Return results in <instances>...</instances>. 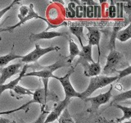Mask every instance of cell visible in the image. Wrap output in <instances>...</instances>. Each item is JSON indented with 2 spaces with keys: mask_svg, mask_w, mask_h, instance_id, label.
<instances>
[{
  "mask_svg": "<svg viewBox=\"0 0 131 123\" xmlns=\"http://www.w3.org/2000/svg\"><path fill=\"white\" fill-rule=\"evenodd\" d=\"M29 67H30V65L25 64L23 66L21 71H20V75H19V76L17 78H16L15 80L10 81L9 83H7V84H3L2 85H0V95H1V94L4 91H6V90H7V89H9V90H11V91H12V89H13L16 86L18 85V83L20 81V80H21L23 77H25V75H26V71H27V69Z\"/></svg>",
  "mask_w": 131,
  "mask_h": 123,
  "instance_id": "cell-13",
  "label": "cell"
},
{
  "mask_svg": "<svg viewBox=\"0 0 131 123\" xmlns=\"http://www.w3.org/2000/svg\"><path fill=\"white\" fill-rule=\"evenodd\" d=\"M0 123H16L15 121H11L9 119L0 117Z\"/></svg>",
  "mask_w": 131,
  "mask_h": 123,
  "instance_id": "cell-37",
  "label": "cell"
},
{
  "mask_svg": "<svg viewBox=\"0 0 131 123\" xmlns=\"http://www.w3.org/2000/svg\"><path fill=\"white\" fill-rule=\"evenodd\" d=\"M21 57L22 56L16 54L13 50V47H12L11 52L8 53V54L0 57V67H4V66H6L7 63H9L11 61H13L16 58H21Z\"/></svg>",
  "mask_w": 131,
  "mask_h": 123,
  "instance_id": "cell-18",
  "label": "cell"
},
{
  "mask_svg": "<svg viewBox=\"0 0 131 123\" xmlns=\"http://www.w3.org/2000/svg\"><path fill=\"white\" fill-rule=\"evenodd\" d=\"M125 60V57L124 54L116 51V49H112L106 57V63L102 70V73L106 76L115 73L119 67H123Z\"/></svg>",
  "mask_w": 131,
  "mask_h": 123,
  "instance_id": "cell-3",
  "label": "cell"
},
{
  "mask_svg": "<svg viewBox=\"0 0 131 123\" xmlns=\"http://www.w3.org/2000/svg\"><path fill=\"white\" fill-rule=\"evenodd\" d=\"M79 59L77 60V61H87L89 63H94V61L92 57V46L89 44L84 45L81 48V50L79 54Z\"/></svg>",
  "mask_w": 131,
  "mask_h": 123,
  "instance_id": "cell-15",
  "label": "cell"
},
{
  "mask_svg": "<svg viewBox=\"0 0 131 123\" xmlns=\"http://www.w3.org/2000/svg\"><path fill=\"white\" fill-rule=\"evenodd\" d=\"M75 7H76V3L75 2V0L69 2L67 7V12H66V15H67L68 18L75 17Z\"/></svg>",
  "mask_w": 131,
  "mask_h": 123,
  "instance_id": "cell-24",
  "label": "cell"
},
{
  "mask_svg": "<svg viewBox=\"0 0 131 123\" xmlns=\"http://www.w3.org/2000/svg\"><path fill=\"white\" fill-rule=\"evenodd\" d=\"M118 80V76H97L90 78L89 84L84 92L81 94V99L89 98L96 91L97 89L106 87V85H112L113 82Z\"/></svg>",
  "mask_w": 131,
  "mask_h": 123,
  "instance_id": "cell-2",
  "label": "cell"
},
{
  "mask_svg": "<svg viewBox=\"0 0 131 123\" xmlns=\"http://www.w3.org/2000/svg\"><path fill=\"white\" fill-rule=\"evenodd\" d=\"M74 72V69L72 68L71 71H69L65 76H53L52 78L58 80L62 88L64 89V92L66 94V97L65 98H68L71 99V98H81V94L77 92L76 90L74 89V87L72 86L71 81H70V76H71V74Z\"/></svg>",
  "mask_w": 131,
  "mask_h": 123,
  "instance_id": "cell-6",
  "label": "cell"
},
{
  "mask_svg": "<svg viewBox=\"0 0 131 123\" xmlns=\"http://www.w3.org/2000/svg\"><path fill=\"white\" fill-rule=\"evenodd\" d=\"M108 16L109 18H115L116 17V5H115V2L114 1H111L110 2V6L108 7Z\"/></svg>",
  "mask_w": 131,
  "mask_h": 123,
  "instance_id": "cell-27",
  "label": "cell"
},
{
  "mask_svg": "<svg viewBox=\"0 0 131 123\" xmlns=\"http://www.w3.org/2000/svg\"><path fill=\"white\" fill-rule=\"evenodd\" d=\"M49 112L48 111H43V112H41V114L39 115V117L36 119L35 121L30 122V123H44L45 119H46V117L48 116V114Z\"/></svg>",
  "mask_w": 131,
  "mask_h": 123,
  "instance_id": "cell-30",
  "label": "cell"
},
{
  "mask_svg": "<svg viewBox=\"0 0 131 123\" xmlns=\"http://www.w3.org/2000/svg\"><path fill=\"white\" fill-rule=\"evenodd\" d=\"M60 49H61V48L57 47V46L41 48L38 44H35V48L30 53H28V54L22 56V57L20 58L21 59L20 60V63H22L23 64L35 63V61H37L44 54H47V53H50V52H53V51H58Z\"/></svg>",
  "mask_w": 131,
  "mask_h": 123,
  "instance_id": "cell-4",
  "label": "cell"
},
{
  "mask_svg": "<svg viewBox=\"0 0 131 123\" xmlns=\"http://www.w3.org/2000/svg\"><path fill=\"white\" fill-rule=\"evenodd\" d=\"M59 11L56 7H50L48 11V17L51 20H56L59 18Z\"/></svg>",
  "mask_w": 131,
  "mask_h": 123,
  "instance_id": "cell-25",
  "label": "cell"
},
{
  "mask_svg": "<svg viewBox=\"0 0 131 123\" xmlns=\"http://www.w3.org/2000/svg\"><path fill=\"white\" fill-rule=\"evenodd\" d=\"M20 123H27V122H25L24 121H22V120H21V121H20Z\"/></svg>",
  "mask_w": 131,
  "mask_h": 123,
  "instance_id": "cell-38",
  "label": "cell"
},
{
  "mask_svg": "<svg viewBox=\"0 0 131 123\" xmlns=\"http://www.w3.org/2000/svg\"><path fill=\"white\" fill-rule=\"evenodd\" d=\"M55 98L56 100H57V98L56 94H53L51 92L48 91V89H46L44 88H39V89H36L34 90V94H33V98L30 101V104H35L37 102L41 105V112H43L44 110V107L46 105L48 100L53 99Z\"/></svg>",
  "mask_w": 131,
  "mask_h": 123,
  "instance_id": "cell-7",
  "label": "cell"
},
{
  "mask_svg": "<svg viewBox=\"0 0 131 123\" xmlns=\"http://www.w3.org/2000/svg\"><path fill=\"white\" fill-rule=\"evenodd\" d=\"M124 12H125L127 15H128V17L130 18V16H131V1H129L126 4L124 3Z\"/></svg>",
  "mask_w": 131,
  "mask_h": 123,
  "instance_id": "cell-35",
  "label": "cell"
},
{
  "mask_svg": "<svg viewBox=\"0 0 131 123\" xmlns=\"http://www.w3.org/2000/svg\"><path fill=\"white\" fill-rule=\"evenodd\" d=\"M57 120H58V123H75L67 108H66L63 111V112L61 113Z\"/></svg>",
  "mask_w": 131,
  "mask_h": 123,
  "instance_id": "cell-22",
  "label": "cell"
},
{
  "mask_svg": "<svg viewBox=\"0 0 131 123\" xmlns=\"http://www.w3.org/2000/svg\"><path fill=\"white\" fill-rule=\"evenodd\" d=\"M114 105L116 106L117 108H120L123 112V116L121 118H117L115 121L121 122V121H124L125 120L130 121V118H131V108L130 107H125V106H122L120 104H114Z\"/></svg>",
  "mask_w": 131,
  "mask_h": 123,
  "instance_id": "cell-19",
  "label": "cell"
},
{
  "mask_svg": "<svg viewBox=\"0 0 131 123\" xmlns=\"http://www.w3.org/2000/svg\"><path fill=\"white\" fill-rule=\"evenodd\" d=\"M112 102L114 104H116L117 102H122L123 101H125L126 99L129 100L131 98V90L129 89L128 91L121 93L118 95H115L112 97Z\"/></svg>",
  "mask_w": 131,
  "mask_h": 123,
  "instance_id": "cell-21",
  "label": "cell"
},
{
  "mask_svg": "<svg viewBox=\"0 0 131 123\" xmlns=\"http://www.w3.org/2000/svg\"><path fill=\"white\" fill-rule=\"evenodd\" d=\"M131 38V26L130 23L127 26L126 28L121 30L117 32L116 39H118L121 42H125V41L129 40Z\"/></svg>",
  "mask_w": 131,
  "mask_h": 123,
  "instance_id": "cell-17",
  "label": "cell"
},
{
  "mask_svg": "<svg viewBox=\"0 0 131 123\" xmlns=\"http://www.w3.org/2000/svg\"><path fill=\"white\" fill-rule=\"evenodd\" d=\"M70 31L72 33V35L76 36L78 39L80 41V44L81 48L84 46L83 44V38H84V27L83 26H71L69 28Z\"/></svg>",
  "mask_w": 131,
  "mask_h": 123,
  "instance_id": "cell-20",
  "label": "cell"
},
{
  "mask_svg": "<svg viewBox=\"0 0 131 123\" xmlns=\"http://www.w3.org/2000/svg\"><path fill=\"white\" fill-rule=\"evenodd\" d=\"M70 100H71L70 98H65L63 100L59 101L58 104L56 105V107L53 108L52 112L48 114V116L46 117V119H45V121H44V123H51L57 120V119L60 117L61 113L63 112V111L66 108H67Z\"/></svg>",
  "mask_w": 131,
  "mask_h": 123,
  "instance_id": "cell-10",
  "label": "cell"
},
{
  "mask_svg": "<svg viewBox=\"0 0 131 123\" xmlns=\"http://www.w3.org/2000/svg\"><path fill=\"white\" fill-rule=\"evenodd\" d=\"M88 40L89 44L91 46H97L98 48V55H100V39H101V32L97 28L88 26Z\"/></svg>",
  "mask_w": 131,
  "mask_h": 123,
  "instance_id": "cell-12",
  "label": "cell"
},
{
  "mask_svg": "<svg viewBox=\"0 0 131 123\" xmlns=\"http://www.w3.org/2000/svg\"><path fill=\"white\" fill-rule=\"evenodd\" d=\"M30 12V8L27 6H21L20 7V13L18 14L19 16H20L21 17H25Z\"/></svg>",
  "mask_w": 131,
  "mask_h": 123,
  "instance_id": "cell-33",
  "label": "cell"
},
{
  "mask_svg": "<svg viewBox=\"0 0 131 123\" xmlns=\"http://www.w3.org/2000/svg\"><path fill=\"white\" fill-rule=\"evenodd\" d=\"M12 90H13V92L15 94H18V95H31V96H33V94H34V90L26 89L19 85H16Z\"/></svg>",
  "mask_w": 131,
  "mask_h": 123,
  "instance_id": "cell-23",
  "label": "cell"
},
{
  "mask_svg": "<svg viewBox=\"0 0 131 123\" xmlns=\"http://www.w3.org/2000/svg\"><path fill=\"white\" fill-rule=\"evenodd\" d=\"M101 12H102V8L99 4L93 6V18L101 17Z\"/></svg>",
  "mask_w": 131,
  "mask_h": 123,
  "instance_id": "cell-32",
  "label": "cell"
},
{
  "mask_svg": "<svg viewBox=\"0 0 131 123\" xmlns=\"http://www.w3.org/2000/svg\"><path fill=\"white\" fill-rule=\"evenodd\" d=\"M80 64L82 67H84V74L85 76L87 77H93V76H97L101 73V65L100 63H89L87 61H77L76 65Z\"/></svg>",
  "mask_w": 131,
  "mask_h": 123,
  "instance_id": "cell-11",
  "label": "cell"
},
{
  "mask_svg": "<svg viewBox=\"0 0 131 123\" xmlns=\"http://www.w3.org/2000/svg\"><path fill=\"white\" fill-rule=\"evenodd\" d=\"M67 34L63 32H58V31H48L44 30L38 34H31L30 36V41H37L39 39H54L56 37L60 36H65Z\"/></svg>",
  "mask_w": 131,
  "mask_h": 123,
  "instance_id": "cell-14",
  "label": "cell"
},
{
  "mask_svg": "<svg viewBox=\"0 0 131 123\" xmlns=\"http://www.w3.org/2000/svg\"><path fill=\"white\" fill-rule=\"evenodd\" d=\"M69 63L67 61V57L65 59H60L57 61L52 65L47 66L42 68L40 71H32L30 73H26L25 76H37L39 78H42L43 82V88L48 89V80L50 78H52L53 76V72L57 71V69L61 68L63 67H67Z\"/></svg>",
  "mask_w": 131,
  "mask_h": 123,
  "instance_id": "cell-1",
  "label": "cell"
},
{
  "mask_svg": "<svg viewBox=\"0 0 131 123\" xmlns=\"http://www.w3.org/2000/svg\"><path fill=\"white\" fill-rule=\"evenodd\" d=\"M75 17L82 18L83 17V4L80 3L75 7Z\"/></svg>",
  "mask_w": 131,
  "mask_h": 123,
  "instance_id": "cell-31",
  "label": "cell"
},
{
  "mask_svg": "<svg viewBox=\"0 0 131 123\" xmlns=\"http://www.w3.org/2000/svg\"><path fill=\"white\" fill-rule=\"evenodd\" d=\"M69 52L70 53H69V56L67 57V61L70 64L72 63L74 58H75L76 56H79L80 52V49L78 47V45L75 43V41L72 39H69Z\"/></svg>",
  "mask_w": 131,
  "mask_h": 123,
  "instance_id": "cell-16",
  "label": "cell"
},
{
  "mask_svg": "<svg viewBox=\"0 0 131 123\" xmlns=\"http://www.w3.org/2000/svg\"><path fill=\"white\" fill-rule=\"evenodd\" d=\"M30 105L29 102H26V104H24L22 106L19 107L18 108H16V109H13V110H10V111H5V112H0V115H4V114H11V113H13L15 112H17V111H20V110H24L26 109V108H28V106Z\"/></svg>",
  "mask_w": 131,
  "mask_h": 123,
  "instance_id": "cell-29",
  "label": "cell"
},
{
  "mask_svg": "<svg viewBox=\"0 0 131 123\" xmlns=\"http://www.w3.org/2000/svg\"><path fill=\"white\" fill-rule=\"evenodd\" d=\"M116 72L119 74V76H118V80H119L123 77L130 75V74H131V66H129L128 67H126L125 69H122V70H117Z\"/></svg>",
  "mask_w": 131,
  "mask_h": 123,
  "instance_id": "cell-26",
  "label": "cell"
},
{
  "mask_svg": "<svg viewBox=\"0 0 131 123\" xmlns=\"http://www.w3.org/2000/svg\"><path fill=\"white\" fill-rule=\"evenodd\" d=\"M23 67L22 63H17L7 66L6 67L0 69V85H3L7 81V79L11 78L12 76H15L16 74L20 73Z\"/></svg>",
  "mask_w": 131,
  "mask_h": 123,
  "instance_id": "cell-9",
  "label": "cell"
},
{
  "mask_svg": "<svg viewBox=\"0 0 131 123\" xmlns=\"http://www.w3.org/2000/svg\"><path fill=\"white\" fill-rule=\"evenodd\" d=\"M98 121H99L100 123H130V121H124V122H116V121H112V120H106V119H105V118H100Z\"/></svg>",
  "mask_w": 131,
  "mask_h": 123,
  "instance_id": "cell-36",
  "label": "cell"
},
{
  "mask_svg": "<svg viewBox=\"0 0 131 123\" xmlns=\"http://www.w3.org/2000/svg\"><path fill=\"white\" fill-rule=\"evenodd\" d=\"M30 12H29V13L26 16H25V17H21L20 16L17 15V17L19 18L20 22L18 23L15 24L14 26H7L6 28H3V29H0V33L1 32H5V31H7V32H12L16 28H17L20 26H22L24 23H26V22L30 20H33V19H40V20H43L44 22H46L47 24L49 22V20L47 19V18H44L43 16H39L37 12H35V11L34 10V5H33V3H30Z\"/></svg>",
  "mask_w": 131,
  "mask_h": 123,
  "instance_id": "cell-8",
  "label": "cell"
},
{
  "mask_svg": "<svg viewBox=\"0 0 131 123\" xmlns=\"http://www.w3.org/2000/svg\"><path fill=\"white\" fill-rule=\"evenodd\" d=\"M18 3H20V2L19 1H17V0H15V1H13V2H12L9 5H7L6 7H4L3 9H2V10H0V19H1L2 17H3V16L6 13V12H7L8 11H9L11 8L13 7L14 5H16V4H18Z\"/></svg>",
  "mask_w": 131,
  "mask_h": 123,
  "instance_id": "cell-28",
  "label": "cell"
},
{
  "mask_svg": "<svg viewBox=\"0 0 131 123\" xmlns=\"http://www.w3.org/2000/svg\"><path fill=\"white\" fill-rule=\"evenodd\" d=\"M112 89H113V85L112 84L111 85L110 88L108 89V91H106V93L103 94H100L97 96L94 97H89L84 98V102H91V107L89 108L88 110L89 112H95L97 109L99 108V107L102 104H106L109 102L111 100L112 95Z\"/></svg>",
  "mask_w": 131,
  "mask_h": 123,
  "instance_id": "cell-5",
  "label": "cell"
},
{
  "mask_svg": "<svg viewBox=\"0 0 131 123\" xmlns=\"http://www.w3.org/2000/svg\"><path fill=\"white\" fill-rule=\"evenodd\" d=\"M86 17L93 18V6H86Z\"/></svg>",
  "mask_w": 131,
  "mask_h": 123,
  "instance_id": "cell-34",
  "label": "cell"
}]
</instances>
